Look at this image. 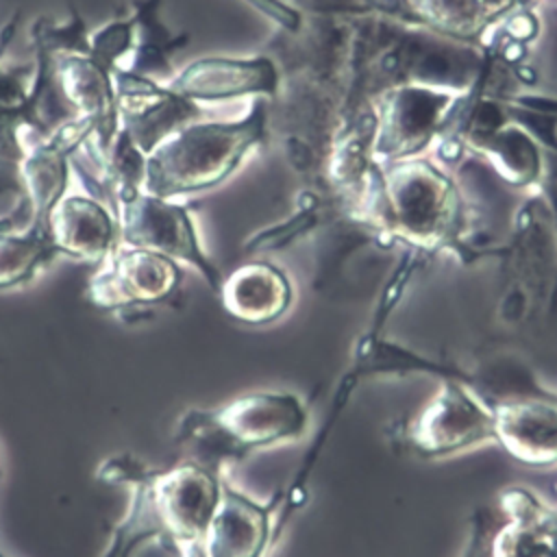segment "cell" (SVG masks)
<instances>
[{"mask_svg":"<svg viewBox=\"0 0 557 557\" xmlns=\"http://www.w3.org/2000/svg\"><path fill=\"white\" fill-rule=\"evenodd\" d=\"M355 218L379 237L422 252L459 250L466 209L450 176L424 157L374 163L361 170Z\"/></svg>","mask_w":557,"mask_h":557,"instance_id":"obj_1","label":"cell"},{"mask_svg":"<svg viewBox=\"0 0 557 557\" xmlns=\"http://www.w3.org/2000/svg\"><path fill=\"white\" fill-rule=\"evenodd\" d=\"M265 135V98H255L237 120H191L146 157L144 189L174 200L209 191L235 174Z\"/></svg>","mask_w":557,"mask_h":557,"instance_id":"obj_2","label":"cell"},{"mask_svg":"<svg viewBox=\"0 0 557 557\" xmlns=\"http://www.w3.org/2000/svg\"><path fill=\"white\" fill-rule=\"evenodd\" d=\"M309 424L307 405L289 392H250L215 409H187L174 431V444L189 461L222 474L226 463L259 448L298 440Z\"/></svg>","mask_w":557,"mask_h":557,"instance_id":"obj_3","label":"cell"},{"mask_svg":"<svg viewBox=\"0 0 557 557\" xmlns=\"http://www.w3.org/2000/svg\"><path fill=\"white\" fill-rule=\"evenodd\" d=\"M133 46L135 20L128 13L91 30L85 48L54 54L59 91L76 117L91 122L94 135L87 144L96 150H104L120 128L115 72Z\"/></svg>","mask_w":557,"mask_h":557,"instance_id":"obj_4","label":"cell"},{"mask_svg":"<svg viewBox=\"0 0 557 557\" xmlns=\"http://www.w3.org/2000/svg\"><path fill=\"white\" fill-rule=\"evenodd\" d=\"M117 222L120 244L144 248L194 268L218 294L222 272L207 255L198 226L187 205L146 191L144 187L117 194L109 200Z\"/></svg>","mask_w":557,"mask_h":557,"instance_id":"obj_5","label":"cell"},{"mask_svg":"<svg viewBox=\"0 0 557 557\" xmlns=\"http://www.w3.org/2000/svg\"><path fill=\"white\" fill-rule=\"evenodd\" d=\"M459 91L433 85H396L379 96L368 139V159L392 163L420 157L459 113Z\"/></svg>","mask_w":557,"mask_h":557,"instance_id":"obj_6","label":"cell"},{"mask_svg":"<svg viewBox=\"0 0 557 557\" xmlns=\"http://www.w3.org/2000/svg\"><path fill=\"white\" fill-rule=\"evenodd\" d=\"M181 281L183 270L176 261L120 244L91 274L85 294L94 307L128 320L170 302Z\"/></svg>","mask_w":557,"mask_h":557,"instance_id":"obj_7","label":"cell"},{"mask_svg":"<svg viewBox=\"0 0 557 557\" xmlns=\"http://www.w3.org/2000/svg\"><path fill=\"white\" fill-rule=\"evenodd\" d=\"M403 440L411 453L429 459L492 442V405L476 398L459 379H442L437 392L407 422Z\"/></svg>","mask_w":557,"mask_h":557,"instance_id":"obj_8","label":"cell"},{"mask_svg":"<svg viewBox=\"0 0 557 557\" xmlns=\"http://www.w3.org/2000/svg\"><path fill=\"white\" fill-rule=\"evenodd\" d=\"M222 481V474L189 459L170 470L150 472V494L168 550L202 542L220 503Z\"/></svg>","mask_w":557,"mask_h":557,"instance_id":"obj_9","label":"cell"},{"mask_svg":"<svg viewBox=\"0 0 557 557\" xmlns=\"http://www.w3.org/2000/svg\"><path fill=\"white\" fill-rule=\"evenodd\" d=\"M115 91L120 131L146 157L176 128L202 115L200 104L178 96L165 83L124 67L115 72Z\"/></svg>","mask_w":557,"mask_h":557,"instance_id":"obj_10","label":"cell"},{"mask_svg":"<svg viewBox=\"0 0 557 557\" xmlns=\"http://www.w3.org/2000/svg\"><path fill=\"white\" fill-rule=\"evenodd\" d=\"M278 67L270 57H200L172 74L165 83L196 104H215L235 98H274Z\"/></svg>","mask_w":557,"mask_h":557,"instance_id":"obj_11","label":"cell"},{"mask_svg":"<svg viewBox=\"0 0 557 557\" xmlns=\"http://www.w3.org/2000/svg\"><path fill=\"white\" fill-rule=\"evenodd\" d=\"M368 11L426 28L455 41H481L509 15L533 4L524 0H361Z\"/></svg>","mask_w":557,"mask_h":557,"instance_id":"obj_12","label":"cell"},{"mask_svg":"<svg viewBox=\"0 0 557 557\" xmlns=\"http://www.w3.org/2000/svg\"><path fill=\"white\" fill-rule=\"evenodd\" d=\"M150 472L152 468L133 453H115L98 466L96 476L100 481L122 485L131 494L128 509L113 527L109 544L100 557H135L137 550L148 544L165 548V533L150 494Z\"/></svg>","mask_w":557,"mask_h":557,"instance_id":"obj_13","label":"cell"},{"mask_svg":"<svg viewBox=\"0 0 557 557\" xmlns=\"http://www.w3.org/2000/svg\"><path fill=\"white\" fill-rule=\"evenodd\" d=\"M59 257L100 265L117 246L120 233L111 207L89 191L65 194L46 218Z\"/></svg>","mask_w":557,"mask_h":557,"instance_id":"obj_14","label":"cell"},{"mask_svg":"<svg viewBox=\"0 0 557 557\" xmlns=\"http://www.w3.org/2000/svg\"><path fill=\"white\" fill-rule=\"evenodd\" d=\"M490 405L494 442L513 459L535 468L557 463V396L540 392Z\"/></svg>","mask_w":557,"mask_h":557,"instance_id":"obj_15","label":"cell"},{"mask_svg":"<svg viewBox=\"0 0 557 557\" xmlns=\"http://www.w3.org/2000/svg\"><path fill=\"white\" fill-rule=\"evenodd\" d=\"M272 509L222 481L220 503L202 537L205 555L261 557L272 540Z\"/></svg>","mask_w":557,"mask_h":557,"instance_id":"obj_16","label":"cell"},{"mask_svg":"<svg viewBox=\"0 0 557 557\" xmlns=\"http://www.w3.org/2000/svg\"><path fill=\"white\" fill-rule=\"evenodd\" d=\"M224 311L244 324H270L287 313L292 283L270 261H248L222 278L218 289Z\"/></svg>","mask_w":557,"mask_h":557,"instance_id":"obj_17","label":"cell"},{"mask_svg":"<svg viewBox=\"0 0 557 557\" xmlns=\"http://www.w3.org/2000/svg\"><path fill=\"white\" fill-rule=\"evenodd\" d=\"M503 522L492 540L494 557H557V511L524 490L500 496Z\"/></svg>","mask_w":557,"mask_h":557,"instance_id":"obj_18","label":"cell"},{"mask_svg":"<svg viewBox=\"0 0 557 557\" xmlns=\"http://www.w3.org/2000/svg\"><path fill=\"white\" fill-rule=\"evenodd\" d=\"M161 0H133L131 15L135 20V46L131 52L128 72L168 83L172 78L170 57L181 48L187 37L172 35L159 17Z\"/></svg>","mask_w":557,"mask_h":557,"instance_id":"obj_19","label":"cell"},{"mask_svg":"<svg viewBox=\"0 0 557 557\" xmlns=\"http://www.w3.org/2000/svg\"><path fill=\"white\" fill-rule=\"evenodd\" d=\"M59 257L46 220L35 218L24 228L0 231V292L33 283Z\"/></svg>","mask_w":557,"mask_h":557,"instance_id":"obj_20","label":"cell"},{"mask_svg":"<svg viewBox=\"0 0 557 557\" xmlns=\"http://www.w3.org/2000/svg\"><path fill=\"white\" fill-rule=\"evenodd\" d=\"M503 518H498L492 507L476 509L472 520H470L468 540H466L463 550H461L459 557H494L492 555V540H494V533L500 527Z\"/></svg>","mask_w":557,"mask_h":557,"instance_id":"obj_21","label":"cell"},{"mask_svg":"<svg viewBox=\"0 0 557 557\" xmlns=\"http://www.w3.org/2000/svg\"><path fill=\"white\" fill-rule=\"evenodd\" d=\"M246 4H250L252 9H257L261 15H265L268 20H272L276 26L285 28V30H298L302 15L296 7H292L285 0H244Z\"/></svg>","mask_w":557,"mask_h":557,"instance_id":"obj_22","label":"cell"},{"mask_svg":"<svg viewBox=\"0 0 557 557\" xmlns=\"http://www.w3.org/2000/svg\"><path fill=\"white\" fill-rule=\"evenodd\" d=\"M4 194H13V196H17L20 200L26 202L15 170L13 172H0V196H4ZM0 228H2V220H0Z\"/></svg>","mask_w":557,"mask_h":557,"instance_id":"obj_23","label":"cell"},{"mask_svg":"<svg viewBox=\"0 0 557 557\" xmlns=\"http://www.w3.org/2000/svg\"><path fill=\"white\" fill-rule=\"evenodd\" d=\"M176 557H207L202 550V542H189V544H181L176 546Z\"/></svg>","mask_w":557,"mask_h":557,"instance_id":"obj_24","label":"cell"},{"mask_svg":"<svg viewBox=\"0 0 557 557\" xmlns=\"http://www.w3.org/2000/svg\"><path fill=\"white\" fill-rule=\"evenodd\" d=\"M524 2H529V4H533V2H537V0H524Z\"/></svg>","mask_w":557,"mask_h":557,"instance_id":"obj_25","label":"cell"}]
</instances>
